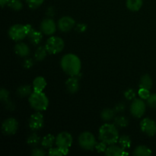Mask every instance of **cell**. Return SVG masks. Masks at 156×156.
Segmentation results:
<instances>
[{"mask_svg": "<svg viewBox=\"0 0 156 156\" xmlns=\"http://www.w3.org/2000/svg\"><path fill=\"white\" fill-rule=\"evenodd\" d=\"M10 0H0V5L2 8H4L5 5H8Z\"/></svg>", "mask_w": 156, "mask_h": 156, "instance_id": "ee69618b", "label": "cell"}, {"mask_svg": "<svg viewBox=\"0 0 156 156\" xmlns=\"http://www.w3.org/2000/svg\"><path fill=\"white\" fill-rule=\"evenodd\" d=\"M55 142H56V138H55L54 136L52 135V134H47L45 136L43 137L41 144L44 149H50L53 147Z\"/></svg>", "mask_w": 156, "mask_h": 156, "instance_id": "ac0fdd59", "label": "cell"}, {"mask_svg": "<svg viewBox=\"0 0 156 156\" xmlns=\"http://www.w3.org/2000/svg\"><path fill=\"white\" fill-rule=\"evenodd\" d=\"M140 129L149 136H153L156 134V123L152 119L146 117L140 122Z\"/></svg>", "mask_w": 156, "mask_h": 156, "instance_id": "30bf717a", "label": "cell"}, {"mask_svg": "<svg viewBox=\"0 0 156 156\" xmlns=\"http://www.w3.org/2000/svg\"><path fill=\"white\" fill-rule=\"evenodd\" d=\"M66 87L67 91L71 94H75L79 89V78L77 76H71L66 82Z\"/></svg>", "mask_w": 156, "mask_h": 156, "instance_id": "9a60e30c", "label": "cell"}, {"mask_svg": "<svg viewBox=\"0 0 156 156\" xmlns=\"http://www.w3.org/2000/svg\"><path fill=\"white\" fill-rule=\"evenodd\" d=\"M25 29H26V31H27V35L30 34V33H32V32L34 30V29L33 28V27H32L30 24H25Z\"/></svg>", "mask_w": 156, "mask_h": 156, "instance_id": "7bdbcfd3", "label": "cell"}, {"mask_svg": "<svg viewBox=\"0 0 156 156\" xmlns=\"http://www.w3.org/2000/svg\"><path fill=\"white\" fill-rule=\"evenodd\" d=\"M107 145H108L107 143L101 141L100 143H97V144H96V146H95V149L98 152H101V153H102V152H105L107 148H108L107 147Z\"/></svg>", "mask_w": 156, "mask_h": 156, "instance_id": "d590c367", "label": "cell"}, {"mask_svg": "<svg viewBox=\"0 0 156 156\" xmlns=\"http://www.w3.org/2000/svg\"><path fill=\"white\" fill-rule=\"evenodd\" d=\"M147 104L150 108L156 109V94H152L147 99Z\"/></svg>", "mask_w": 156, "mask_h": 156, "instance_id": "e575fe53", "label": "cell"}, {"mask_svg": "<svg viewBox=\"0 0 156 156\" xmlns=\"http://www.w3.org/2000/svg\"><path fill=\"white\" fill-rule=\"evenodd\" d=\"M152 150L146 146H139L133 152V155L136 156H149L152 155Z\"/></svg>", "mask_w": 156, "mask_h": 156, "instance_id": "ffe728a7", "label": "cell"}, {"mask_svg": "<svg viewBox=\"0 0 156 156\" xmlns=\"http://www.w3.org/2000/svg\"><path fill=\"white\" fill-rule=\"evenodd\" d=\"M62 71L70 76H77L80 74L82 62L76 55L68 53L62 56L60 61Z\"/></svg>", "mask_w": 156, "mask_h": 156, "instance_id": "6da1fadb", "label": "cell"}, {"mask_svg": "<svg viewBox=\"0 0 156 156\" xmlns=\"http://www.w3.org/2000/svg\"><path fill=\"white\" fill-rule=\"evenodd\" d=\"M18 128V123L16 119L9 117L3 121L2 124V129L5 135L12 136L16 133Z\"/></svg>", "mask_w": 156, "mask_h": 156, "instance_id": "9c48e42d", "label": "cell"}, {"mask_svg": "<svg viewBox=\"0 0 156 156\" xmlns=\"http://www.w3.org/2000/svg\"><path fill=\"white\" fill-rule=\"evenodd\" d=\"M9 36L12 41H20L27 36L25 26L22 24H14L9 28Z\"/></svg>", "mask_w": 156, "mask_h": 156, "instance_id": "52a82bcc", "label": "cell"}, {"mask_svg": "<svg viewBox=\"0 0 156 156\" xmlns=\"http://www.w3.org/2000/svg\"><path fill=\"white\" fill-rule=\"evenodd\" d=\"M31 155L33 156H45L46 152L44 149L41 148H34L32 150Z\"/></svg>", "mask_w": 156, "mask_h": 156, "instance_id": "8d00e7d4", "label": "cell"}, {"mask_svg": "<svg viewBox=\"0 0 156 156\" xmlns=\"http://www.w3.org/2000/svg\"><path fill=\"white\" fill-rule=\"evenodd\" d=\"M54 14H55V11H54V9H53V7H50L47 9V16L53 17V15H54Z\"/></svg>", "mask_w": 156, "mask_h": 156, "instance_id": "b9f144b4", "label": "cell"}, {"mask_svg": "<svg viewBox=\"0 0 156 156\" xmlns=\"http://www.w3.org/2000/svg\"><path fill=\"white\" fill-rule=\"evenodd\" d=\"M9 95H10V94H9V91H8L7 89L3 88H2L1 91H0V99H1V101L3 103L10 100V99H9Z\"/></svg>", "mask_w": 156, "mask_h": 156, "instance_id": "1f68e13d", "label": "cell"}, {"mask_svg": "<svg viewBox=\"0 0 156 156\" xmlns=\"http://www.w3.org/2000/svg\"><path fill=\"white\" fill-rule=\"evenodd\" d=\"M45 0H26L29 7L32 9H37L44 3Z\"/></svg>", "mask_w": 156, "mask_h": 156, "instance_id": "f546056e", "label": "cell"}, {"mask_svg": "<svg viewBox=\"0 0 156 156\" xmlns=\"http://www.w3.org/2000/svg\"><path fill=\"white\" fill-rule=\"evenodd\" d=\"M15 52L17 55L21 57H26L30 54V48L24 43H18L15 46Z\"/></svg>", "mask_w": 156, "mask_h": 156, "instance_id": "2e32d148", "label": "cell"}, {"mask_svg": "<svg viewBox=\"0 0 156 156\" xmlns=\"http://www.w3.org/2000/svg\"><path fill=\"white\" fill-rule=\"evenodd\" d=\"M40 29L44 34L52 36L56 30V24L52 18H47L43 20Z\"/></svg>", "mask_w": 156, "mask_h": 156, "instance_id": "7c38bea8", "label": "cell"}, {"mask_svg": "<svg viewBox=\"0 0 156 156\" xmlns=\"http://www.w3.org/2000/svg\"><path fill=\"white\" fill-rule=\"evenodd\" d=\"M143 4V0H126V8L131 12H138Z\"/></svg>", "mask_w": 156, "mask_h": 156, "instance_id": "d6986e66", "label": "cell"}, {"mask_svg": "<svg viewBox=\"0 0 156 156\" xmlns=\"http://www.w3.org/2000/svg\"><path fill=\"white\" fill-rule=\"evenodd\" d=\"M5 108L7 109L10 110V111H12V110L15 109V105H14V103L11 100H9L8 101L5 102Z\"/></svg>", "mask_w": 156, "mask_h": 156, "instance_id": "60d3db41", "label": "cell"}, {"mask_svg": "<svg viewBox=\"0 0 156 156\" xmlns=\"http://www.w3.org/2000/svg\"><path fill=\"white\" fill-rule=\"evenodd\" d=\"M126 109V105H124L123 103H119L114 107V110L115 111L116 113H121L123 112Z\"/></svg>", "mask_w": 156, "mask_h": 156, "instance_id": "f35d334b", "label": "cell"}, {"mask_svg": "<svg viewBox=\"0 0 156 156\" xmlns=\"http://www.w3.org/2000/svg\"><path fill=\"white\" fill-rule=\"evenodd\" d=\"M146 105L143 99L136 98L134 99L130 105V113L133 117L136 118H140L144 115L146 112Z\"/></svg>", "mask_w": 156, "mask_h": 156, "instance_id": "ba28073f", "label": "cell"}, {"mask_svg": "<svg viewBox=\"0 0 156 156\" xmlns=\"http://www.w3.org/2000/svg\"><path fill=\"white\" fill-rule=\"evenodd\" d=\"M98 138L108 145L115 144L120 138L117 126L109 123L103 124L99 129Z\"/></svg>", "mask_w": 156, "mask_h": 156, "instance_id": "7a4b0ae2", "label": "cell"}, {"mask_svg": "<svg viewBox=\"0 0 156 156\" xmlns=\"http://www.w3.org/2000/svg\"><path fill=\"white\" fill-rule=\"evenodd\" d=\"M8 6L14 11H20L22 9L23 4L21 0H10Z\"/></svg>", "mask_w": 156, "mask_h": 156, "instance_id": "f1b7e54d", "label": "cell"}, {"mask_svg": "<svg viewBox=\"0 0 156 156\" xmlns=\"http://www.w3.org/2000/svg\"><path fill=\"white\" fill-rule=\"evenodd\" d=\"M114 124L117 127H126L128 126V124H129V120L126 117H124V116H118V117H114Z\"/></svg>", "mask_w": 156, "mask_h": 156, "instance_id": "484cf974", "label": "cell"}, {"mask_svg": "<svg viewBox=\"0 0 156 156\" xmlns=\"http://www.w3.org/2000/svg\"><path fill=\"white\" fill-rule=\"evenodd\" d=\"M138 94L140 97V98L143 99V100H147L149 98V96L151 95L149 90L143 88H140V90L138 91Z\"/></svg>", "mask_w": 156, "mask_h": 156, "instance_id": "4dcf8cb0", "label": "cell"}, {"mask_svg": "<svg viewBox=\"0 0 156 156\" xmlns=\"http://www.w3.org/2000/svg\"><path fill=\"white\" fill-rule=\"evenodd\" d=\"M75 30L78 32V33H82L85 32L87 30V25L83 23H79L75 26Z\"/></svg>", "mask_w": 156, "mask_h": 156, "instance_id": "74e56055", "label": "cell"}, {"mask_svg": "<svg viewBox=\"0 0 156 156\" xmlns=\"http://www.w3.org/2000/svg\"><path fill=\"white\" fill-rule=\"evenodd\" d=\"M105 155L108 156H123L127 155L128 153L122 146L117 145H110L109 147L107 148L105 151Z\"/></svg>", "mask_w": 156, "mask_h": 156, "instance_id": "5bb4252c", "label": "cell"}, {"mask_svg": "<svg viewBox=\"0 0 156 156\" xmlns=\"http://www.w3.org/2000/svg\"><path fill=\"white\" fill-rule=\"evenodd\" d=\"M73 139L71 134L68 132H61L56 137V146L62 150L64 155H67L69 150V148L71 147L73 144Z\"/></svg>", "mask_w": 156, "mask_h": 156, "instance_id": "277c9868", "label": "cell"}, {"mask_svg": "<svg viewBox=\"0 0 156 156\" xmlns=\"http://www.w3.org/2000/svg\"><path fill=\"white\" fill-rule=\"evenodd\" d=\"M42 34L43 33L41 31H37V30H34L32 33L27 35V37H28L29 41H30V42L32 44H34V45H38L43 39Z\"/></svg>", "mask_w": 156, "mask_h": 156, "instance_id": "44dd1931", "label": "cell"}, {"mask_svg": "<svg viewBox=\"0 0 156 156\" xmlns=\"http://www.w3.org/2000/svg\"><path fill=\"white\" fill-rule=\"evenodd\" d=\"M76 21L69 16H63L58 21L57 27L59 30L62 32H68L74 28Z\"/></svg>", "mask_w": 156, "mask_h": 156, "instance_id": "4fadbf2b", "label": "cell"}, {"mask_svg": "<svg viewBox=\"0 0 156 156\" xmlns=\"http://www.w3.org/2000/svg\"><path fill=\"white\" fill-rule=\"evenodd\" d=\"M152 84H153V82H152V79L151 76L148 74H145L140 79V88L150 90L152 87Z\"/></svg>", "mask_w": 156, "mask_h": 156, "instance_id": "7402d4cb", "label": "cell"}, {"mask_svg": "<svg viewBox=\"0 0 156 156\" xmlns=\"http://www.w3.org/2000/svg\"><path fill=\"white\" fill-rule=\"evenodd\" d=\"M41 142V137L37 134L36 133H33L30 134L27 140V143L28 146H32V147H36L38 144Z\"/></svg>", "mask_w": 156, "mask_h": 156, "instance_id": "4316f807", "label": "cell"}, {"mask_svg": "<svg viewBox=\"0 0 156 156\" xmlns=\"http://www.w3.org/2000/svg\"><path fill=\"white\" fill-rule=\"evenodd\" d=\"M32 93V88L30 85H21L17 89V94L20 98H25L30 96Z\"/></svg>", "mask_w": 156, "mask_h": 156, "instance_id": "cb8c5ba5", "label": "cell"}, {"mask_svg": "<svg viewBox=\"0 0 156 156\" xmlns=\"http://www.w3.org/2000/svg\"><path fill=\"white\" fill-rule=\"evenodd\" d=\"M24 67L26 69H30L33 66L34 61L31 58H27L24 61Z\"/></svg>", "mask_w": 156, "mask_h": 156, "instance_id": "ab89813d", "label": "cell"}, {"mask_svg": "<svg viewBox=\"0 0 156 156\" xmlns=\"http://www.w3.org/2000/svg\"><path fill=\"white\" fill-rule=\"evenodd\" d=\"M45 47L50 54H58L64 49L65 43L62 38L53 36L47 40Z\"/></svg>", "mask_w": 156, "mask_h": 156, "instance_id": "8992f818", "label": "cell"}, {"mask_svg": "<svg viewBox=\"0 0 156 156\" xmlns=\"http://www.w3.org/2000/svg\"><path fill=\"white\" fill-rule=\"evenodd\" d=\"M115 111L114 109H110V108H105L101 111V119L105 122H109L111 120H114L115 117Z\"/></svg>", "mask_w": 156, "mask_h": 156, "instance_id": "603a6c76", "label": "cell"}, {"mask_svg": "<svg viewBox=\"0 0 156 156\" xmlns=\"http://www.w3.org/2000/svg\"><path fill=\"white\" fill-rule=\"evenodd\" d=\"M44 116L40 111L34 113L30 116L28 120V126L31 130L37 131L44 126Z\"/></svg>", "mask_w": 156, "mask_h": 156, "instance_id": "8fae6325", "label": "cell"}, {"mask_svg": "<svg viewBox=\"0 0 156 156\" xmlns=\"http://www.w3.org/2000/svg\"><path fill=\"white\" fill-rule=\"evenodd\" d=\"M124 97L126 100H133L136 97V92L133 88H129L124 92Z\"/></svg>", "mask_w": 156, "mask_h": 156, "instance_id": "836d02e7", "label": "cell"}, {"mask_svg": "<svg viewBox=\"0 0 156 156\" xmlns=\"http://www.w3.org/2000/svg\"><path fill=\"white\" fill-rule=\"evenodd\" d=\"M119 144L120 146L123 148L124 149H129L130 148L131 144H132V141H131V139L129 138V136L126 135H123L119 138Z\"/></svg>", "mask_w": 156, "mask_h": 156, "instance_id": "83f0119b", "label": "cell"}, {"mask_svg": "<svg viewBox=\"0 0 156 156\" xmlns=\"http://www.w3.org/2000/svg\"><path fill=\"white\" fill-rule=\"evenodd\" d=\"M79 144L82 149L86 151H92L95 149L97 141L91 133L88 131L82 133L79 136Z\"/></svg>", "mask_w": 156, "mask_h": 156, "instance_id": "5b68a950", "label": "cell"}, {"mask_svg": "<svg viewBox=\"0 0 156 156\" xmlns=\"http://www.w3.org/2000/svg\"><path fill=\"white\" fill-rule=\"evenodd\" d=\"M28 101L30 107L37 111H44L48 108L49 100L43 91H34L29 96Z\"/></svg>", "mask_w": 156, "mask_h": 156, "instance_id": "3957f363", "label": "cell"}, {"mask_svg": "<svg viewBox=\"0 0 156 156\" xmlns=\"http://www.w3.org/2000/svg\"><path fill=\"white\" fill-rule=\"evenodd\" d=\"M48 155L50 156H62L64 155V154L62 150L56 146V148H51L49 149Z\"/></svg>", "mask_w": 156, "mask_h": 156, "instance_id": "d6a6232c", "label": "cell"}, {"mask_svg": "<svg viewBox=\"0 0 156 156\" xmlns=\"http://www.w3.org/2000/svg\"><path fill=\"white\" fill-rule=\"evenodd\" d=\"M47 50L45 46H40L37 48L34 53V58L37 61H42L46 58L47 54Z\"/></svg>", "mask_w": 156, "mask_h": 156, "instance_id": "d4e9b609", "label": "cell"}, {"mask_svg": "<svg viewBox=\"0 0 156 156\" xmlns=\"http://www.w3.org/2000/svg\"><path fill=\"white\" fill-rule=\"evenodd\" d=\"M47 86V81L42 76L35 78L33 81V89L35 91H43Z\"/></svg>", "mask_w": 156, "mask_h": 156, "instance_id": "e0dca14e", "label": "cell"}]
</instances>
